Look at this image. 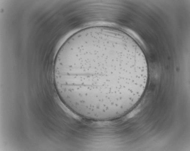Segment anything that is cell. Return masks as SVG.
Segmentation results:
<instances>
[{"instance_id":"obj_1","label":"cell","mask_w":190,"mask_h":151,"mask_svg":"<svg viewBox=\"0 0 190 151\" xmlns=\"http://www.w3.org/2000/svg\"><path fill=\"white\" fill-rule=\"evenodd\" d=\"M55 88L61 101L83 118L118 119L139 102L149 73L143 52L115 29L88 28L68 38L55 58Z\"/></svg>"}]
</instances>
